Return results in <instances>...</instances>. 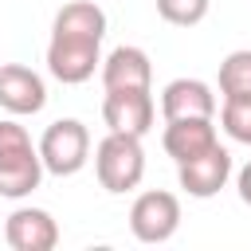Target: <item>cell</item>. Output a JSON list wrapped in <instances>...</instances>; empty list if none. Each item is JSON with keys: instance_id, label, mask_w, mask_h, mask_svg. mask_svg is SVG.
<instances>
[{"instance_id": "cell-1", "label": "cell", "mask_w": 251, "mask_h": 251, "mask_svg": "<svg viewBox=\"0 0 251 251\" xmlns=\"http://www.w3.org/2000/svg\"><path fill=\"white\" fill-rule=\"evenodd\" d=\"M102 35H106V12L94 0H71L51 20V43H47V71L63 86H78L94 78L102 67Z\"/></svg>"}, {"instance_id": "cell-14", "label": "cell", "mask_w": 251, "mask_h": 251, "mask_svg": "<svg viewBox=\"0 0 251 251\" xmlns=\"http://www.w3.org/2000/svg\"><path fill=\"white\" fill-rule=\"evenodd\" d=\"M224 133L239 145H251V94H227L220 106Z\"/></svg>"}, {"instance_id": "cell-3", "label": "cell", "mask_w": 251, "mask_h": 251, "mask_svg": "<svg viewBox=\"0 0 251 251\" xmlns=\"http://www.w3.org/2000/svg\"><path fill=\"white\" fill-rule=\"evenodd\" d=\"M94 173H98V184L114 196L122 192H133L145 176V149H141V137L133 133H106L98 145H94Z\"/></svg>"}, {"instance_id": "cell-10", "label": "cell", "mask_w": 251, "mask_h": 251, "mask_svg": "<svg viewBox=\"0 0 251 251\" xmlns=\"http://www.w3.org/2000/svg\"><path fill=\"white\" fill-rule=\"evenodd\" d=\"M161 114L173 118H216V94L204 78H173L161 90Z\"/></svg>"}, {"instance_id": "cell-11", "label": "cell", "mask_w": 251, "mask_h": 251, "mask_svg": "<svg viewBox=\"0 0 251 251\" xmlns=\"http://www.w3.org/2000/svg\"><path fill=\"white\" fill-rule=\"evenodd\" d=\"M220 137H216L212 118H173V122H165V133H161V145L176 165L188 161V157H200Z\"/></svg>"}, {"instance_id": "cell-15", "label": "cell", "mask_w": 251, "mask_h": 251, "mask_svg": "<svg viewBox=\"0 0 251 251\" xmlns=\"http://www.w3.org/2000/svg\"><path fill=\"white\" fill-rule=\"evenodd\" d=\"M212 0H157V16L173 27H196L208 16Z\"/></svg>"}, {"instance_id": "cell-16", "label": "cell", "mask_w": 251, "mask_h": 251, "mask_svg": "<svg viewBox=\"0 0 251 251\" xmlns=\"http://www.w3.org/2000/svg\"><path fill=\"white\" fill-rule=\"evenodd\" d=\"M235 188H239V200L251 208V161H247V165L235 173Z\"/></svg>"}, {"instance_id": "cell-4", "label": "cell", "mask_w": 251, "mask_h": 251, "mask_svg": "<svg viewBox=\"0 0 251 251\" xmlns=\"http://www.w3.org/2000/svg\"><path fill=\"white\" fill-rule=\"evenodd\" d=\"M39 161L51 176H75L90 161V129L78 118H59L39 137Z\"/></svg>"}, {"instance_id": "cell-12", "label": "cell", "mask_w": 251, "mask_h": 251, "mask_svg": "<svg viewBox=\"0 0 251 251\" xmlns=\"http://www.w3.org/2000/svg\"><path fill=\"white\" fill-rule=\"evenodd\" d=\"M98 75H102V86H106V90H122V86H153V63H149V55H145L141 47H129V43L114 47V51L102 59Z\"/></svg>"}, {"instance_id": "cell-9", "label": "cell", "mask_w": 251, "mask_h": 251, "mask_svg": "<svg viewBox=\"0 0 251 251\" xmlns=\"http://www.w3.org/2000/svg\"><path fill=\"white\" fill-rule=\"evenodd\" d=\"M4 239L12 251H51L59 243V224L47 208L24 204L4 220Z\"/></svg>"}, {"instance_id": "cell-2", "label": "cell", "mask_w": 251, "mask_h": 251, "mask_svg": "<svg viewBox=\"0 0 251 251\" xmlns=\"http://www.w3.org/2000/svg\"><path fill=\"white\" fill-rule=\"evenodd\" d=\"M39 180H43L39 145L16 118H4L0 122V196L24 200L39 188Z\"/></svg>"}, {"instance_id": "cell-5", "label": "cell", "mask_w": 251, "mask_h": 251, "mask_svg": "<svg viewBox=\"0 0 251 251\" xmlns=\"http://www.w3.org/2000/svg\"><path fill=\"white\" fill-rule=\"evenodd\" d=\"M180 227V200L165 188H149L129 204V231L141 243H169Z\"/></svg>"}, {"instance_id": "cell-7", "label": "cell", "mask_w": 251, "mask_h": 251, "mask_svg": "<svg viewBox=\"0 0 251 251\" xmlns=\"http://www.w3.org/2000/svg\"><path fill=\"white\" fill-rule=\"evenodd\" d=\"M176 180H180V188H184L188 196L208 200V196H216V192L231 180V153L216 141V145L204 149L200 157L180 161V165H176Z\"/></svg>"}, {"instance_id": "cell-6", "label": "cell", "mask_w": 251, "mask_h": 251, "mask_svg": "<svg viewBox=\"0 0 251 251\" xmlns=\"http://www.w3.org/2000/svg\"><path fill=\"white\" fill-rule=\"evenodd\" d=\"M153 118H157L153 86H122V90H106L102 98V122L114 133L145 137L153 129Z\"/></svg>"}, {"instance_id": "cell-8", "label": "cell", "mask_w": 251, "mask_h": 251, "mask_svg": "<svg viewBox=\"0 0 251 251\" xmlns=\"http://www.w3.org/2000/svg\"><path fill=\"white\" fill-rule=\"evenodd\" d=\"M47 106V82L24 63H0V110L12 118L39 114Z\"/></svg>"}, {"instance_id": "cell-13", "label": "cell", "mask_w": 251, "mask_h": 251, "mask_svg": "<svg viewBox=\"0 0 251 251\" xmlns=\"http://www.w3.org/2000/svg\"><path fill=\"white\" fill-rule=\"evenodd\" d=\"M220 94H251V47L224 55L220 63Z\"/></svg>"}]
</instances>
